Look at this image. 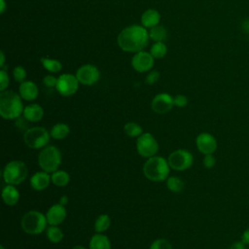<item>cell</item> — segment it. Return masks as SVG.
Wrapping results in <instances>:
<instances>
[{
    "label": "cell",
    "instance_id": "1",
    "mask_svg": "<svg viewBox=\"0 0 249 249\" xmlns=\"http://www.w3.org/2000/svg\"><path fill=\"white\" fill-rule=\"evenodd\" d=\"M149 31L142 25L132 24L124 28L118 35L119 47L127 53L143 51L149 42Z\"/></svg>",
    "mask_w": 249,
    "mask_h": 249
},
{
    "label": "cell",
    "instance_id": "2",
    "mask_svg": "<svg viewBox=\"0 0 249 249\" xmlns=\"http://www.w3.org/2000/svg\"><path fill=\"white\" fill-rule=\"evenodd\" d=\"M23 103L20 95L6 89L0 93V115L5 120H17L23 113Z\"/></svg>",
    "mask_w": 249,
    "mask_h": 249
},
{
    "label": "cell",
    "instance_id": "3",
    "mask_svg": "<svg viewBox=\"0 0 249 249\" xmlns=\"http://www.w3.org/2000/svg\"><path fill=\"white\" fill-rule=\"evenodd\" d=\"M170 169L167 159L158 155L147 159L142 168L144 176L152 182L165 181L169 177Z\"/></svg>",
    "mask_w": 249,
    "mask_h": 249
},
{
    "label": "cell",
    "instance_id": "4",
    "mask_svg": "<svg viewBox=\"0 0 249 249\" xmlns=\"http://www.w3.org/2000/svg\"><path fill=\"white\" fill-rule=\"evenodd\" d=\"M47 217L46 214L38 210H29L25 212L20 219L21 230L28 234H40L47 230Z\"/></svg>",
    "mask_w": 249,
    "mask_h": 249
},
{
    "label": "cell",
    "instance_id": "5",
    "mask_svg": "<svg viewBox=\"0 0 249 249\" xmlns=\"http://www.w3.org/2000/svg\"><path fill=\"white\" fill-rule=\"evenodd\" d=\"M62 161V155L60 150L53 146L48 145L41 149L38 155V165L39 167L49 173L59 169Z\"/></svg>",
    "mask_w": 249,
    "mask_h": 249
},
{
    "label": "cell",
    "instance_id": "6",
    "mask_svg": "<svg viewBox=\"0 0 249 249\" xmlns=\"http://www.w3.org/2000/svg\"><path fill=\"white\" fill-rule=\"evenodd\" d=\"M28 175V168L22 160H14L6 163L2 170V178L6 184L18 186L21 184Z\"/></svg>",
    "mask_w": 249,
    "mask_h": 249
},
{
    "label": "cell",
    "instance_id": "7",
    "mask_svg": "<svg viewBox=\"0 0 249 249\" xmlns=\"http://www.w3.org/2000/svg\"><path fill=\"white\" fill-rule=\"evenodd\" d=\"M50 131L44 126H31L28 127L23 133L24 144L34 150L43 149L48 146L51 139Z\"/></svg>",
    "mask_w": 249,
    "mask_h": 249
},
{
    "label": "cell",
    "instance_id": "8",
    "mask_svg": "<svg viewBox=\"0 0 249 249\" xmlns=\"http://www.w3.org/2000/svg\"><path fill=\"white\" fill-rule=\"evenodd\" d=\"M167 161L171 169L175 171H185L193 165L194 156L186 149H177L169 154Z\"/></svg>",
    "mask_w": 249,
    "mask_h": 249
},
{
    "label": "cell",
    "instance_id": "9",
    "mask_svg": "<svg viewBox=\"0 0 249 249\" xmlns=\"http://www.w3.org/2000/svg\"><path fill=\"white\" fill-rule=\"evenodd\" d=\"M136 151L139 156L149 159L157 155L159 143L156 137L150 132H143L136 138Z\"/></svg>",
    "mask_w": 249,
    "mask_h": 249
},
{
    "label": "cell",
    "instance_id": "10",
    "mask_svg": "<svg viewBox=\"0 0 249 249\" xmlns=\"http://www.w3.org/2000/svg\"><path fill=\"white\" fill-rule=\"evenodd\" d=\"M79 84L76 75L64 73L57 78L55 89L62 96H71L77 92Z\"/></svg>",
    "mask_w": 249,
    "mask_h": 249
},
{
    "label": "cell",
    "instance_id": "11",
    "mask_svg": "<svg viewBox=\"0 0 249 249\" xmlns=\"http://www.w3.org/2000/svg\"><path fill=\"white\" fill-rule=\"evenodd\" d=\"M76 77L80 84L84 86H92L99 80L100 72L96 66L92 64H85L77 70Z\"/></svg>",
    "mask_w": 249,
    "mask_h": 249
},
{
    "label": "cell",
    "instance_id": "12",
    "mask_svg": "<svg viewBox=\"0 0 249 249\" xmlns=\"http://www.w3.org/2000/svg\"><path fill=\"white\" fill-rule=\"evenodd\" d=\"M174 107L173 96L166 92H160L154 96L151 102L152 110L160 115L168 113Z\"/></svg>",
    "mask_w": 249,
    "mask_h": 249
},
{
    "label": "cell",
    "instance_id": "13",
    "mask_svg": "<svg viewBox=\"0 0 249 249\" xmlns=\"http://www.w3.org/2000/svg\"><path fill=\"white\" fill-rule=\"evenodd\" d=\"M153 55L145 51H140L135 53L131 58V66L137 72L144 73L151 70L154 66Z\"/></svg>",
    "mask_w": 249,
    "mask_h": 249
},
{
    "label": "cell",
    "instance_id": "14",
    "mask_svg": "<svg viewBox=\"0 0 249 249\" xmlns=\"http://www.w3.org/2000/svg\"><path fill=\"white\" fill-rule=\"evenodd\" d=\"M196 145L197 150L203 155L214 154L218 147L216 138L208 132L199 133L196 138Z\"/></svg>",
    "mask_w": 249,
    "mask_h": 249
},
{
    "label": "cell",
    "instance_id": "15",
    "mask_svg": "<svg viewBox=\"0 0 249 249\" xmlns=\"http://www.w3.org/2000/svg\"><path fill=\"white\" fill-rule=\"evenodd\" d=\"M67 216V211L65 206L57 203L53 204L46 212V217L48 224L50 226H59L63 223Z\"/></svg>",
    "mask_w": 249,
    "mask_h": 249
},
{
    "label": "cell",
    "instance_id": "16",
    "mask_svg": "<svg viewBox=\"0 0 249 249\" xmlns=\"http://www.w3.org/2000/svg\"><path fill=\"white\" fill-rule=\"evenodd\" d=\"M30 186L33 190L41 192L46 190L50 184L52 183V179H51V173L46 172L44 170H40L35 172L31 178H30Z\"/></svg>",
    "mask_w": 249,
    "mask_h": 249
},
{
    "label": "cell",
    "instance_id": "17",
    "mask_svg": "<svg viewBox=\"0 0 249 249\" xmlns=\"http://www.w3.org/2000/svg\"><path fill=\"white\" fill-rule=\"evenodd\" d=\"M18 94L25 101H33L38 97L39 89L37 85L32 81H24L18 87Z\"/></svg>",
    "mask_w": 249,
    "mask_h": 249
},
{
    "label": "cell",
    "instance_id": "18",
    "mask_svg": "<svg viewBox=\"0 0 249 249\" xmlns=\"http://www.w3.org/2000/svg\"><path fill=\"white\" fill-rule=\"evenodd\" d=\"M22 116L29 123H38L44 117V109L41 105L37 103H31L24 107Z\"/></svg>",
    "mask_w": 249,
    "mask_h": 249
},
{
    "label": "cell",
    "instance_id": "19",
    "mask_svg": "<svg viewBox=\"0 0 249 249\" xmlns=\"http://www.w3.org/2000/svg\"><path fill=\"white\" fill-rule=\"evenodd\" d=\"M20 197V194L15 185L7 184L2 189V199L4 203L8 206H14L16 205Z\"/></svg>",
    "mask_w": 249,
    "mask_h": 249
},
{
    "label": "cell",
    "instance_id": "20",
    "mask_svg": "<svg viewBox=\"0 0 249 249\" xmlns=\"http://www.w3.org/2000/svg\"><path fill=\"white\" fill-rule=\"evenodd\" d=\"M89 249H111V241L106 234L95 232L89 241Z\"/></svg>",
    "mask_w": 249,
    "mask_h": 249
},
{
    "label": "cell",
    "instance_id": "21",
    "mask_svg": "<svg viewBox=\"0 0 249 249\" xmlns=\"http://www.w3.org/2000/svg\"><path fill=\"white\" fill-rule=\"evenodd\" d=\"M160 15L154 9L146 10L141 16V25L145 28H152L160 23Z\"/></svg>",
    "mask_w": 249,
    "mask_h": 249
},
{
    "label": "cell",
    "instance_id": "22",
    "mask_svg": "<svg viewBox=\"0 0 249 249\" xmlns=\"http://www.w3.org/2000/svg\"><path fill=\"white\" fill-rule=\"evenodd\" d=\"M70 133V126L64 123H57L50 129V134L53 139L62 140L65 139Z\"/></svg>",
    "mask_w": 249,
    "mask_h": 249
},
{
    "label": "cell",
    "instance_id": "23",
    "mask_svg": "<svg viewBox=\"0 0 249 249\" xmlns=\"http://www.w3.org/2000/svg\"><path fill=\"white\" fill-rule=\"evenodd\" d=\"M52 184L56 187H65L70 182V174L62 169H57L51 173Z\"/></svg>",
    "mask_w": 249,
    "mask_h": 249
},
{
    "label": "cell",
    "instance_id": "24",
    "mask_svg": "<svg viewBox=\"0 0 249 249\" xmlns=\"http://www.w3.org/2000/svg\"><path fill=\"white\" fill-rule=\"evenodd\" d=\"M46 236L52 243H59L63 237L64 233L58 226H50L46 230Z\"/></svg>",
    "mask_w": 249,
    "mask_h": 249
},
{
    "label": "cell",
    "instance_id": "25",
    "mask_svg": "<svg viewBox=\"0 0 249 249\" xmlns=\"http://www.w3.org/2000/svg\"><path fill=\"white\" fill-rule=\"evenodd\" d=\"M111 226V218L107 214H100L97 216L94 222L95 232L104 233Z\"/></svg>",
    "mask_w": 249,
    "mask_h": 249
},
{
    "label": "cell",
    "instance_id": "26",
    "mask_svg": "<svg viewBox=\"0 0 249 249\" xmlns=\"http://www.w3.org/2000/svg\"><path fill=\"white\" fill-rule=\"evenodd\" d=\"M165 184H166V188L168 189V191H170L171 193H181L185 187L184 181L177 176H169L166 180H165Z\"/></svg>",
    "mask_w": 249,
    "mask_h": 249
},
{
    "label": "cell",
    "instance_id": "27",
    "mask_svg": "<svg viewBox=\"0 0 249 249\" xmlns=\"http://www.w3.org/2000/svg\"><path fill=\"white\" fill-rule=\"evenodd\" d=\"M149 37L154 42H163L167 37V31L162 25H156L150 28Z\"/></svg>",
    "mask_w": 249,
    "mask_h": 249
},
{
    "label": "cell",
    "instance_id": "28",
    "mask_svg": "<svg viewBox=\"0 0 249 249\" xmlns=\"http://www.w3.org/2000/svg\"><path fill=\"white\" fill-rule=\"evenodd\" d=\"M124 132L130 138H137L143 133V128L137 123L127 122L124 125Z\"/></svg>",
    "mask_w": 249,
    "mask_h": 249
},
{
    "label": "cell",
    "instance_id": "29",
    "mask_svg": "<svg viewBox=\"0 0 249 249\" xmlns=\"http://www.w3.org/2000/svg\"><path fill=\"white\" fill-rule=\"evenodd\" d=\"M41 63H42L43 67L51 73H57L62 68V64L59 60L50 58V57H42Z\"/></svg>",
    "mask_w": 249,
    "mask_h": 249
},
{
    "label": "cell",
    "instance_id": "30",
    "mask_svg": "<svg viewBox=\"0 0 249 249\" xmlns=\"http://www.w3.org/2000/svg\"><path fill=\"white\" fill-rule=\"evenodd\" d=\"M167 53V48L163 42H155L151 47L150 53L154 58H162Z\"/></svg>",
    "mask_w": 249,
    "mask_h": 249
},
{
    "label": "cell",
    "instance_id": "31",
    "mask_svg": "<svg viewBox=\"0 0 249 249\" xmlns=\"http://www.w3.org/2000/svg\"><path fill=\"white\" fill-rule=\"evenodd\" d=\"M149 249H173L171 243L165 238H158L154 240Z\"/></svg>",
    "mask_w": 249,
    "mask_h": 249
},
{
    "label": "cell",
    "instance_id": "32",
    "mask_svg": "<svg viewBox=\"0 0 249 249\" xmlns=\"http://www.w3.org/2000/svg\"><path fill=\"white\" fill-rule=\"evenodd\" d=\"M13 77L15 81L18 83H22L26 79V71L22 66H16L13 69Z\"/></svg>",
    "mask_w": 249,
    "mask_h": 249
},
{
    "label": "cell",
    "instance_id": "33",
    "mask_svg": "<svg viewBox=\"0 0 249 249\" xmlns=\"http://www.w3.org/2000/svg\"><path fill=\"white\" fill-rule=\"evenodd\" d=\"M10 83L9 75L5 69L0 70V91H4L7 89Z\"/></svg>",
    "mask_w": 249,
    "mask_h": 249
},
{
    "label": "cell",
    "instance_id": "34",
    "mask_svg": "<svg viewBox=\"0 0 249 249\" xmlns=\"http://www.w3.org/2000/svg\"><path fill=\"white\" fill-rule=\"evenodd\" d=\"M159 79H160V72L157 70H152L147 74V76L145 78V83L147 85L152 86V85L156 84L159 81Z\"/></svg>",
    "mask_w": 249,
    "mask_h": 249
},
{
    "label": "cell",
    "instance_id": "35",
    "mask_svg": "<svg viewBox=\"0 0 249 249\" xmlns=\"http://www.w3.org/2000/svg\"><path fill=\"white\" fill-rule=\"evenodd\" d=\"M173 100H174V106L176 107H185L187 106L188 104V98L186 95L184 94H177L173 97Z\"/></svg>",
    "mask_w": 249,
    "mask_h": 249
},
{
    "label": "cell",
    "instance_id": "36",
    "mask_svg": "<svg viewBox=\"0 0 249 249\" xmlns=\"http://www.w3.org/2000/svg\"><path fill=\"white\" fill-rule=\"evenodd\" d=\"M202 163H203V165H204L205 168L210 169V168H212V167L215 165V163H216V159H215V157L213 156V154L204 155Z\"/></svg>",
    "mask_w": 249,
    "mask_h": 249
},
{
    "label": "cell",
    "instance_id": "37",
    "mask_svg": "<svg viewBox=\"0 0 249 249\" xmlns=\"http://www.w3.org/2000/svg\"><path fill=\"white\" fill-rule=\"evenodd\" d=\"M57 83V78L53 75H47L43 79V84L47 88H55Z\"/></svg>",
    "mask_w": 249,
    "mask_h": 249
},
{
    "label": "cell",
    "instance_id": "38",
    "mask_svg": "<svg viewBox=\"0 0 249 249\" xmlns=\"http://www.w3.org/2000/svg\"><path fill=\"white\" fill-rule=\"evenodd\" d=\"M230 249H246V244L243 243L241 240L235 241L231 245Z\"/></svg>",
    "mask_w": 249,
    "mask_h": 249
},
{
    "label": "cell",
    "instance_id": "39",
    "mask_svg": "<svg viewBox=\"0 0 249 249\" xmlns=\"http://www.w3.org/2000/svg\"><path fill=\"white\" fill-rule=\"evenodd\" d=\"M241 241L246 245L249 244V227L242 232L241 234Z\"/></svg>",
    "mask_w": 249,
    "mask_h": 249
},
{
    "label": "cell",
    "instance_id": "40",
    "mask_svg": "<svg viewBox=\"0 0 249 249\" xmlns=\"http://www.w3.org/2000/svg\"><path fill=\"white\" fill-rule=\"evenodd\" d=\"M241 30L244 33L249 34V18H246V19H244L242 21V23H241Z\"/></svg>",
    "mask_w": 249,
    "mask_h": 249
},
{
    "label": "cell",
    "instance_id": "41",
    "mask_svg": "<svg viewBox=\"0 0 249 249\" xmlns=\"http://www.w3.org/2000/svg\"><path fill=\"white\" fill-rule=\"evenodd\" d=\"M69 202V198L66 195H62L60 197H59V200H58V203L63 205V206H66Z\"/></svg>",
    "mask_w": 249,
    "mask_h": 249
},
{
    "label": "cell",
    "instance_id": "42",
    "mask_svg": "<svg viewBox=\"0 0 249 249\" xmlns=\"http://www.w3.org/2000/svg\"><path fill=\"white\" fill-rule=\"evenodd\" d=\"M0 3H1V6H0V14H4L6 9H7V5H6V2L5 0H0Z\"/></svg>",
    "mask_w": 249,
    "mask_h": 249
},
{
    "label": "cell",
    "instance_id": "43",
    "mask_svg": "<svg viewBox=\"0 0 249 249\" xmlns=\"http://www.w3.org/2000/svg\"><path fill=\"white\" fill-rule=\"evenodd\" d=\"M0 57H1V60H0V66L3 67L4 63H5V55H4V53L1 52L0 53Z\"/></svg>",
    "mask_w": 249,
    "mask_h": 249
},
{
    "label": "cell",
    "instance_id": "44",
    "mask_svg": "<svg viewBox=\"0 0 249 249\" xmlns=\"http://www.w3.org/2000/svg\"><path fill=\"white\" fill-rule=\"evenodd\" d=\"M73 249H88V248H86V247L83 246V245H75V246L73 247Z\"/></svg>",
    "mask_w": 249,
    "mask_h": 249
},
{
    "label": "cell",
    "instance_id": "45",
    "mask_svg": "<svg viewBox=\"0 0 249 249\" xmlns=\"http://www.w3.org/2000/svg\"><path fill=\"white\" fill-rule=\"evenodd\" d=\"M0 249H5V247H4V245H3V244H1V245H0Z\"/></svg>",
    "mask_w": 249,
    "mask_h": 249
},
{
    "label": "cell",
    "instance_id": "46",
    "mask_svg": "<svg viewBox=\"0 0 249 249\" xmlns=\"http://www.w3.org/2000/svg\"><path fill=\"white\" fill-rule=\"evenodd\" d=\"M248 38H249V34H248Z\"/></svg>",
    "mask_w": 249,
    "mask_h": 249
}]
</instances>
